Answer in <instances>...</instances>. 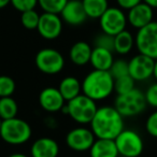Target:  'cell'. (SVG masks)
<instances>
[{"label": "cell", "instance_id": "1", "mask_svg": "<svg viewBox=\"0 0 157 157\" xmlns=\"http://www.w3.org/2000/svg\"><path fill=\"white\" fill-rule=\"evenodd\" d=\"M90 125L96 139L114 140L125 129L124 117L114 105L98 108Z\"/></svg>", "mask_w": 157, "mask_h": 157}, {"label": "cell", "instance_id": "2", "mask_svg": "<svg viewBox=\"0 0 157 157\" xmlns=\"http://www.w3.org/2000/svg\"><path fill=\"white\" fill-rule=\"evenodd\" d=\"M114 92V78L109 71L93 70L82 81V94L95 101L105 100Z\"/></svg>", "mask_w": 157, "mask_h": 157}, {"label": "cell", "instance_id": "3", "mask_svg": "<svg viewBox=\"0 0 157 157\" xmlns=\"http://www.w3.org/2000/svg\"><path fill=\"white\" fill-rule=\"evenodd\" d=\"M97 110L98 107L96 105V101L81 94L72 100L68 101L61 111L65 114H68L75 123L83 126L90 124Z\"/></svg>", "mask_w": 157, "mask_h": 157}, {"label": "cell", "instance_id": "4", "mask_svg": "<svg viewBox=\"0 0 157 157\" xmlns=\"http://www.w3.org/2000/svg\"><path fill=\"white\" fill-rule=\"evenodd\" d=\"M33 135L31 126L25 120L17 116L2 121L0 128V138L11 145H22L29 141Z\"/></svg>", "mask_w": 157, "mask_h": 157}, {"label": "cell", "instance_id": "5", "mask_svg": "<svg viewBox=\"0 0 157 157\" xmlns=\"http://www.w3.org/2000/svg\"><path fill=\"white\" fill-rule=\"evenodd\" d=\"M114 107L123 117H135L140 115L147 107L144 92L136 87L126 94L117 95L114 100Z\"/></svg>", "mask_w": 157, "mask_h": 157}, {"label": "cell", "instance_id": "6", "mask_svg": "<svg viewBox=\"0 0 157 157\" xmlns=\"http://www.w3.org/2000/svg\"><path fill=\"white\" fill-rule=\"evenodd\" d=\"M118 154L125 157H139L143 153L144 142L139 132L125 128L114 139Z\"/></svg>", "mask_w": 157, "mask_h": 157}, {"label": "cell", "instance_id": "7", "mask_svg": "<svg viewBox=\"0 0 157 157\" xmlns=\"http://www.w3.org/2000/svg\"><path fill=\"white\" fill-rule=\"evenodd\" d=\"M35 63L39 71L48 75L59 73L65 67V58L63 54L52 48L40 50L35 57Z\"/></svg>", "mask_w": 157, "mask_h": 157}, {"label": "cell", "instance_id": "8", "mask_svg": "<svg viewBox=\"0 0 157 157\" xmlns=\"http://www.w3.org/2000/svg\"><path fill=\"white\" fill-rule=\"evenodd\" d=\"M138 53L157 59V22L153 21L145 27L137 30L135 36Z\"/></svg>", "mask_w": 157, "mask_h": 157}, {"label": "cell", "instance_id": "9", "mask_svg": "<svg viewBox=\"0 0 157 157\" xmlns=\"http://www.w3.org/2000/svg\"><path fill=\"white\" fill-rule=\"evenodd\" d=\"M99 25L102 33L116 36L126 29L128 25L127 14L118 7H109L99 18Z\"/></svg>", "mask_w": 157, "mask_h": 157}, {"label": "cell", "instance_id": "10", "mask_svg": "<svg viewBox=\"0 0 157 157\" xmlns=\"http://www.w3.org/2000/svg\"><path fill=\"white\" fill-rule=\"evenodd\" d=\"M96 137L90 128L84 126L72 128L66 136V144L74 152L90 151L94 144Z\"/></svg>", "mask_w": 157, "mask_h": 157}, {"label": "cell", "instance_id": "11", "mask_svg": "<svg viewBox=\"0 0 157 157\" xmlns=\"http://www.w3.org/2000/svg\"><path fill=\"white\" fill-rule=\"evenodd\" d=\"M154 65L155 59L138 53L137 55H135L132 58L128 60L129 75L136 82L147 81L148 78L153 76Z\"/></svg>", "mask_w": 157, "mask_h": 157}, {"label": "cell", "instance_id": "12", "mask_svg": "<svg viewBox=\"0 0 157 157\" xmlns=\"http://www.w3.org/2000/svg\"><path fill=\"white\" fill-rule=\"evenodd\" d=\"M63 23V22L59 14L43 12L40 15L37 31L43 39L55 40L61 35Z\"/></svg>", "mask_w": 157, "mask_h": 157}, {"label": "cell", "instance_id": "13", "mask_svg": "<svg viewBox=\"0 0 157 157\" xmlns=\"http://www.w3.org/2000/svg\"><path fill=\"white\" fill-rule=\"evenodd\" d=\"M153 21H154V9L143 1L127 11V22L132 28L137 30L145 27Z\"/></svg>", "mask_w": 157, "mask_h": 157}, {"label": "cell", "instance_id": "14", "mask_svg": "<svg viewBox=\"0 0 157 157\" xmlns=\"http://www.w3.org/2000/svg\"><path fill=\"white\" fill-rule=\"evenodd\" d=\"M66 100L57 87L48 86L40 92L39 105L45 112L56 113L63 109Z\"/></svg>", "mask_w": 157, "mask_h": 157}, {"label": "cell", "instance_id": "15", "mask_svg": "<svg viewBox=\"0 0 157 157\" xmlns=\"http://www.w3.org/2000/svg\"><path fill=\"white\" fill-rule=\"evenodd\" d=\"M59 15L63 22L70 26H80L88 18L82 0H68Z\"/></svg>", "mask_w": 157, "mask_h": 157}, {"label": "cell", "instance_id": "16", "mask_svg": "<svg viewBox=\"0 0 157 157\" xmlns=\"http://www.w3.org/2000/svg\"><path fill=\"white\" fill-rule=\"evenodd\" d=\"M58 154V143L50 137L39 138L30 147V157H57Z\"/></svg>", "mask_w": 157, "mask_h": 157}, {"label": "cell", "instance_id": "17", "mask_svg": "<svg viewBox=\"0 0 157 157\" xmlns=\"http://www.w3.org/2000/svg\"><path fill=\"white\" fill-rule=\"evenodd\" d=\"M93 48L85 41H78L72 44L69 51V58L75 66H85L90 63Z\"/></svg>", "mask_w": 157, "mask_h": 157}, {"label": "cell", "instance_id": "18", "mask_svg": "<svg viewBox=\"0 0 157 157\" xmlns=\"http://www.w3.org/2000/svg\"><path fill=\"white\" fill-rule=\"evenodd\" d=\"M114 61L113 52L105 48H95L92 51V56H90V63L95 70H103V71H109L112 63Z\"/></svg>", "mask_w": 157, "mask_h": 157}, {"label": "cell", "instance_id": "19", "mask_svg": "<svg viewBox=\"0 0 157 157\" xmlns=\"http://www.w3.org/2000/svg\"><path fill=\"white\" fill-rule=\"evenodd\" d=\"M88 152L90 157H117L120 155L115 141L110 139H96Z\"/></svg>", "mask_w": 157, "mask_h": 157}, {"label": "cell", "instance_id": "20", "mask_svg": "<svg viewBox=\"0 0 157 157\" xmlns=\"http://www.w3.org/2000/svg\"><path fill=\"white\" fill-rule=\"evenodd\" d=\"M63 95L66 101H70L73 98L81 95L82 93V82H80L75 76H66L59 83L57 87Z\"/></svg>", "mask_w": 157, "mask_h": 157}, {"label": "cell", "instance_id": "21", "mask_svg": "<svg viewBox=\"0 0 157 157\" xmlns=\"http://www.w3.org/2000/svg\"><path fill=\"white\" fill-rule=\"evenodd\" d=\"M135 46V36L127 29L114 36V53L116 54L122 55V56L127 55L132 51Z\"/></svg>", "mask_w": 157, "mask_h": 157}, {"label": "cell", "instance_id": "22", "mask_svg": "<svg viewBox=\"0 0 157 157\" xmlns=\"http://www.w3.org/2000/svg\"><path fill=\"white\" fill-rule=\"evenodd\" d=\"M84 10L88 18L99 20L109 8L108 0H82Z\"/></svg>", "mask_w": 157, "mask_h": 157}, {"label": "cell", "instance_id": "23", "mask_svg": "<svg viewBox=\"0 0 157 157\" xmlns=\"http://www.w3.org/2000/svg\"><path fill=\"white\" fill-rule=\"evenodd\" d=\"M18 105L12 97L0 98V118L2 121L14 118L17 116Z\"/></svg>", "mask_w": 157, "mask_h": 157}, {"label": "cell", "instance_id": "24", "mask_svg": "<svg viewBox=\"0 0 157 157\" xmlns=\"http://www.w3.org/2000/svg\"><path fill=\"white\" fill-rule=\"evenodd\" d=\"M136 83L137 82L129 74L122 76V78H115L114 80V92L117 95L126 94V93L132 90L133 88H136Z\"/></svg>", "mask_w": 157, "mask_h": 157}, {"label": "cell", "instance_id": "25", "mask_svg": "<svg viewBox=\"0 0 157 157\" xmlns=\"http://www.w3.org/2000/svg\"><path fill=\"white\" fill-rule=\"evenodd\" d=\"M40 21V14L36 10H29L21 13V23L28 30H37Z\"/></svg>", "mask_w": 157, "mask_h": 157}, {"label": "cell", "instance_id": "26", "mask_svg": "<svg viewBox=\"0 0 157 157\" xmlns=\"http://www.w3.org/2000/svg\"><path fill=\"white\" fill-rule=\"evenodd\" d=\"M67 2L68 0H38V5L43 12L55 14H60Z\"/></svg>", "mask_w": 157, "mask_h": 157}, {"label": "cell", "instance_id": "27", "mask_svg": "<svg viewBox=\"0 0 157 157\" xmlns=\"http://www.w3.org/2000/svg\"><path fill=\"white\" fill-rule=\"evenodd\" d=\"M109 72L111 73V75L113 76L114 80L118 78H122V76L128 75L129 74L128 60H126V59H124V58L114 59Z\"/></svg>", "mask_w": 157, "mask_h": 157}, {"label": "cell", "instance_id": "28", "mask_svg": "<svg viewBox=\"0 0 157 157\" xmlns=\"http://www.w3.org/2000/svg\"><path fill=\"white\" fill-rule=\"evenodd\" d=\"M16 90L15 81L9 75H0V98L12 97Z\"/></svg>", "mask_w": 157, "mask_h": 157}, {"label": "cell", "instance_id": "29", "mask_svg": "<svg viewBox=\"0 0 157 157\" xmlns=\"http://www.w3.org/2000/svg\"><path fill=\"white\" fill-rule=\"evenodd\" d=\"M94 46L105 48V50L112 51L114 53V36L108 35V33L101 31L94 39Z\"/></svg>", "mask_w": 157, "mask_h": 157}, {"label": "cell", "instance_id": "30", "mask_svg": "<svg viewBox=\"0 0 157 157\" xmlns=\"http://www.w3.org/2000/svg\"><path fill=\"white\" fill-rule=\"evenodd\" d=\"M12 7L23 13L29 10H35L38 6V0H11Z\"/></svg>", "mask_w": 157, "mask_h": 157}, {"label": "cell", "instance_id": "31", "mask_svg": "<svg viewBox=\"0 0 157 157\" xmlns=\"http://www.w3.org/2000/svg\"><path fill=\"white\" fill-rule=\"evenodd\" d=\"M145 95V100L147 105L154 108L155 110L157 109V82L151 84L146 90L144 92Z\"/></svg>", "mask_w": 157, "mask_h": 157}, {"label": "cell", "instance_id": "32", "mask_svg": "<svg viewBox=\"0 0 157 157\" xmlns=\"http://www.w3.org/2000/svg\"><path fill=\"white\" fill-rule=\"evenodd\" d=\"M145 130L150 136L157 138V109L153 111L146 118Z\"/></svg>", "mask_w": 157, "mask_h": 157}, {"label": "cell", "instance_id": "33", "mask_svg": "<svg viewBox=\"0 0 157 157\" xmlns=\"http://www.w3.org/2000/svg\"><path fill=\"white\" fill-rule=\"evenodd\" d=\"M140 2H142V0H116L118 8H121L122 10H130L131 8L136 7L137 5H139Z\"/></svg>", "mask_w": 157, "mask_h": 157}, {"label": "cell", "instance_id": "34", "mask_svg": "<svg viewBox=\"0 0 157 157\" xmlns=\"http://www.w3.org/2000/svg\"><path fill=\"white\" fill-rule=\"evenodd\" d=\"M142 1L152 7L153 9H157V0H142Z\"/></svg>", "mask_w": 157, "mask_h": 157}, {"label": "cell", "instance_id": "35", "mask_svg": "<svg viewBox=\"0 0 157 157\" xmlns=\"http://www.w3.org/2000/svg\"><path fill=\"white\" fill-rule=\"evenodd\" d=\"M11 5V0H0V10Z\"/></svg>", "mask_w": 157, "mask_h": 157}, {"label": "cell", "instance_id": "36", "mask_svg": "<svg viewBox=\"0 0 157 157\" xmlns=\"http://www.w3.org/2000/svg\"><path fill=\"white\" fill-rule=\"evenodd\" d=\"M8 157H29V156H27L26 154H23V153H13V154H11Z\"/></svg>", "mask_w": 157, "mask_h": 157}, {"label": "cell", "instance_id": "37", "mask_svg": "<svg viewBox=\"0 0 157 157\" xmlns=\"http://www.w3.org/2000/svg\"><path fill=\"white\" fill-rule=\"evenodd\" d=\"M153 78H155V81L157 82V59L155 60V65H154V72H153Z\"/></svg>", "mask_w": 157, "mask_h": 157}, {"label": "cell", "instance_id": "38", "mask_svg": "<svg viewBox=\"0 0 157 157\" xmlns=\"http://www.w3.org/2000/svg\"><path fill=\"white\" fill-rule=\"evenodd\" d=\"M1 124H2V120L0 118V128H1Z\"/></svg>", "mask_w": 157, "mask_h": 157}, {"label": "cell", "instance_id": "39", "mask_svg": "<svg viewBox=\"0 0 157 157\" xmlns=\"http://www.w3.org/2000/svg\"><path fill=\"white\" fill-rule=\"evenodd\" d=\"M117 157H125V156H121V155H118V156Z\"/></svg>", "mask_w": 157, "mask_h": 157}, {"label": "cell", "instance_id": "40", "mask_svg": "<svg viewBox=\"0 0 157 157\" xmlns=\"http://www.w3.org/2000/svg\"><path fill=\"white\" fill-rule=\"evenodd\" d=\"M72 157H74V156H72Z\"/></svg>", "mask_w": 157, "mask_h": 157}]
</instances>
